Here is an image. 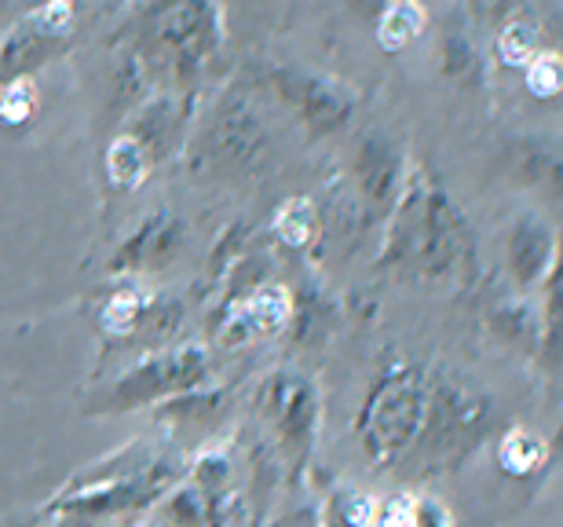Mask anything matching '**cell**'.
<instances>
[{
  "instance_id": "1",
  "label": "cell",
  "mask_w": 563,
  "mask_h": 527,
  "mask_svg": "<svg viewBox=\"0 0 563 527\" xmlns=\"http://www.w3.org/2000/svg\"><path fill=\"white\" fill-rule=\"evenodd\" d=\"M220 44V0H132L114 33V103L129 114L146 96H198Z\"/></svg>"
},
{
  "instance_id": "2",
  "label": "cell",
  "mask_w": 563,
  "mask_h": 527,
  "mask_svg": "<svg viewBox=\"0 0 563 527\" xmlns=\"http://www.w3.org/2000/svg\"><path fill=\"white\" fill-rule=\"evenodd\" d=\"M468 228L454 198L446 195L432 173L410 165L396 209L385 220L380 264L396 267L410 278H421V283H454L468 267Z\"/></svg>"
},
{
  "instance_id": "3",
  "label": "cell",
  "mask_w": 563,
  "mask_h": 527,
  "mask_svg": "<svg viewBox=\"0 0 563 527\" xmlns=\"http://www.w3.org/2000/svg\"><path fill=\"white\" fill-rule=\"evenodd\" d=\"M184 480V462L173 454H157L146 443H132L129 451L99 458L96 465L81 469L44 513H70V517L103 520L125 517L157 506L168 491Z\"/></svg>"
},
{
  "instance_id": "4",
  "label": "cell",
  "mask_w": 563,
  "mask_h": 527,
  "mask_svg": "<svg viewBox=\"0 0 563 527\" xmlns=\"http://www.w3.org/2000/svg\"><path fill=\"white\" fill-rule=\"evenodd\" d=\"M428 407V374L424 366L396 359L369 385L358 407L355 432L366 458L374 465H396L418 443Z\"/></svg>"
},
{
  "instance_id": "5",
  "label": "cell",
  "mask_w": 563,
  "mask_h": 527,
  "mask_svg": "<svg viewBox=\"0 0 563 527\" xmlns=\"http://www.w3.org/2000/svg\"><path fill=\"white\" fill-rule=\"evenodd\" d=\"M267 154H272V129L264 125L253 96L239 85L223 88L190 136V169L217 179H242L261 169Z\"/></svg>"
},
{
  "instance_id": "6",
  "label": "cell",
  "mask_w": 563,
  "mask_h": 527,
  "mask_svg": "<svg viewBox=\"0 0 563 527\" xmlns=\"http://www.w3.org/2000/svg\"><path fill=\"white\" fill-rule=\"evenodd\" d=\"M490 425L494 403L487 392L454 374H428L424 425L410 454L432 469H454L483 443Z\"/></svg>"
},
{
  "instance_id": "7",
  "label": "cell",
  "mask_w": 563,
  "mask_h": 527,
  "mask_svg": "<svg viewBox=\"0 0 563 527\" xmlns=\"http://www.w3.org/2000/svg\"><path fill=\"white\" fill-rule=\"evenodd\" d=\"M212 381L209 352L201 344H173V349H157L136 359L129 370L99 388L88 414H132L146 407H162L165 399L184 396V392Z\"/></svg>"
},
{
  "instance_id": "8",
  "label": "cell",
  "mask_w": 563,
  "mask_h": 527,
  "mask_svg": "<svg viewBox=\"0 0 563 527\" xmlns=\"http://www.w3.org/2000/svg\"><path fill=\"white\" fill-rule=\"evenodd\" d=\"M256 88L272 99L278 110L297 121L308 132V140L336 136L341 129L352 125L358 99L344 81L325 77L308 66H289V63H264L256 70Z\"/></svg>"
},
{
  "instance_id": "9",
  "label": "cell",
  "mask_w": 563,
  "mask_h": 527,
  "mask_svg": "<svg viewBox=\"0 0 563 527\" xmlns=\"http://www.w3.org/2000/svg\"><path fill=\"white\" fill-rule=\"evenodd\" d=\"M81 26V0H37L0 37V85L33 81L44 66L74 48Z\"/></svg>"
},
{
  "instance_id": "10",
  "label": "cell",
  "mask_w": 563,
  "mask_h": 527,
  "mask_svg": "<svg viewBox=\"0 0 563 527\" xmlns=\"http://www.w3.org/2000/svg\"><path fill=\"white\" fill-rule=\"evenodd\" d=\"M261 410L267 418V432L275 440V454L292 476L303 473L308 458L314 451V436L322 421V399L319 388L297 370H278L264 381Z\"/></svg>"
},
{
  "instance_id": "11",
  "label": "cell",
  "mask_w": 563,
  "mask_h": 527,
  "mask_svg": "<svg viewBox=\"0 0 563 527\" xmlns=\"http://www.w3.org/2000/svg\"><path fill=\"white\" fill-rule=\"evenodd\" d=\"M407 169V154L385 132H366L358 140L352 162H347V187H352V201L366 228H385L388 212L396 209Z\"/></svg>"
},
{
  "instance_id": "12",
  "label": "cell",
  "mask_w": 563,
  "mask_h": 527,
  "mask_svg": "<svg viewBox=\"0 0 563 527\" xmlns=\"http://www.w3.org/2000/svg\"><path fill=\"white\" fill-rule=\"evenodd\" d=\"M556 228L538 209L516 212L505 228V272L516 294H538L556 272Z\"/></svg>"
},
{
  "instance_id": "13",
  "label": "cell",
  "mask_w": 563,
  "mask_h": 527,
  "mask_svg": "<svg viewBox=\"0 0 563 527\" xmlns=\"http://www.w3.org/2000/svg\"><path fill=\"white\" fill-rule=\"evenodd\" d=\"M292 316H297V300L286 286H256L228 308L217 330V344L223 352H234L253 341L275 338L289 327Z\"/></svg>"
},
{
  "instance_id": "14",
  "label": "cell",
  "mask_w": 563,
  "mask_h": 527,
  "mask_svg": "<svg viewBox=\"0 0 563 527\" xmlns=\"http://www.w3.org/2000/svg\"><path fill=\"white\" fill-rule=\"evenodd\" d=\"M184 220L173 209H157L151 217H143L136 228L125 234V242L118 245L110 256V272H162L176 261L179 245H184Z\"/></svg>"
},
{
  "instance_id": "15",
  "label": "cell",
  "mask_w": 563,
  "mask_h": 527,
  "mask_svg": "<svg viewBox=\"0 0 563 527\" xmlns=\"http://www.w3.org/2000/svg\"><path fill=\"white\" fill-rule=\"evenodd\" d=\"M103 173H107V184L114 195H132V190L146 184V176H151L154 169H151V162H146L140 143L132 140L125 129H118L114 140L107 143Z\"/></svg>"
},
{
  "instance_id": "16",
  "label": "cell",
  "mask_w": 563,
  "mask_h": 527,
  "mask_svg": "<svg viewBox=\"0 0 563 527\" xmlns=\"http://www.w3.org/2000/svg\"><path fill=\"white\" fill-rule=\"evenodd\" d=\"M377 22V48L396 55L402 48H410L428 26V15L421 8V0H391V4L374 19Z\"/></svg>"
},
{
  "instance_id": "17",
  "label": "cell",
  "mask_w": 563,
  "mask_h": 527,
  "mask_svg": "<svg viewBox=\"0 0 563 527\" xmlns=\"http://www.w3.org/2000/svg\"><path fill=\"white\" fill-rule=\"evenodd\" d=\"M272 231L282 245H289V250H308V245L319 242V234H322V212L311 198H286L275 209Z\"/></svg>"
},
{
  "instance_id": "18",
  "label": "cell",
  "mask_w": 563,
  "mask_h": 527,
  "mask_svg": "<svg viewBox=\"0 0 563 527\" xmlns=\"http://www.w3.org/2000/svg\"><path fill=\"white\" fill-rule=\"evenodd\" d=\"M498 462L509 476H534L549 462V443L523 425H512L498 440Z\"/></svg>"
},
{
  "instance_id": "19",
  "label": "cell",
  "mask_w": 563,
  "mask_h": 527,
  "mask_svg": "<svg viewBox=\"0 0 563 527\" xmlns=\"http://www.w3.org/2000/svg\"><path fill=\"white\" fill-rule=\"evenodd\" d=\"M439 74L454 85L479 81V52L472 44L468 30L457 26V22L443 26V37H439Z\"/></svg>"
},
{
  "instance_id": "20",
  "label": "cell",
  "mask_w": 563,
  "mask_h": 527,
  "mask_svg": "<svg viewBox=\"0 0 563 527\" xmlns=\"http://www.w3.org/2000/svg\"><path fill=\"white\" fill-rule=\"evenodd\" d=\"M146 305H151V297L143 294V289H118V294H110L103 305H99V327L110 338H136L140 327H143V316H146Z\"/></svg>"
},
{
  "instance_id": "21",
  "label": "cell",
  "mask_w": 563,
  "mask_h": 527,
  "mask_svg": "<svg viewBox=\"0 0 563 527\" xmlns=\"http://www.w3.org/2000/svg\"><path fill=\"white\" fill-rule=\"evenodd\" d=\"M374 524V498L355 487H333L319 509V527H369Z\"/></svg>"
},
{
  "instance_id": "22",
  "label": "cell",
  "mask_w": 563,
  "mask_h": 527,
  "mask_svg": "<svg viewBox=\"0 0 563 527\" xmlns=\"http://www.w3.org/2000/svg\"><path fill=\"white\" fill-rule=\"evenodd\" d=\"M538 52L542 48H538V30L531 26V22H505L501 33H498V59L505 66L523 70Z\"/></svg>"
},
{
  "instance_id": "23",
  "label": "cell",
  "mask_w": 563,
  "mask_h": 527,
  "mask_svg": "<svg viewBox=\"0 0 563 527\" xmlns=\"http://www.w3.org/2000/svg\"><path fill=\"white\" fill-rule=\"evenodd\" d=\"M37 114V88L33 81L0 85V129H22Z\"/></svg>"
},
{
  "instance_id": "24",
  "label": "cell",
  "mask_w": 563,
  "mask_h": 527,
  "mask_svg": "<svg viewBox=\"0 0 563 527\" xmlns=\"http://www.w3.org/2000/svg\"><path fill=\"white\" fill-rule=\"evenodd\" d=\"M527 77V92L534 99H556L563 88V70H560V55L556 52H538L531 63L523 66Z\"/></svg>"
},
{
  "instance_id": "25",
  "label": "cell",
  "mask_w": 563,
  "mask_h": 527,
  "mask_svg": "<svg viewBox=\"0 0 563 527\" xmlns=\"http://www.w3.org/2000/svg\"><path fill=\"white\" fill-rule=\"evenodd\" d=\"M410 527H454V513L435 495L410 498Z\"/></svg>"
},
{
  "instance_id": "26",
  "label": "cell",
  "mask_w": 563,
  "mask_h": 527,
  "mask_svg": "<svg viewBox=\"0 0 563 527\" xmlns=\"http://www.w3.org/2000/svg\"><path fill=\"white\" fill-rule=\"evenodd\" d=\"M41 527H96V520L70 517V513H44V524Z\"/></svg>"
},
{
  "instance_id": "27",
  "label": "cell",
  "mask_w": 563,
  "mask_h": 527,
  "mask_svg": "<svg viewBox=\"0 0 563 527\" xmlns=\"http://www.w3.org/2000/svg\"><path fill=\"white\" fill-rule=\"evenodd\" d=\"M8 8H11V0H0V19L8 15Z\"/></svg>"
},
{
  "instance_id": "28",
  "label": "cell",
  "mask_w": 563,
  "mask_h": 527,
  "mask_svg": "<svg viewBox=\"0 0 563 527\" xmlns=\"http://www.w3.org/2000/svg\"><path fill=\"white\" fill-rule=\"evenodd\" d=\"M143 527H168V524L162 520V524H143Z\"/></svg>"
}]
</instances>
